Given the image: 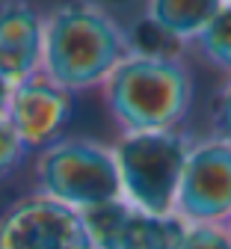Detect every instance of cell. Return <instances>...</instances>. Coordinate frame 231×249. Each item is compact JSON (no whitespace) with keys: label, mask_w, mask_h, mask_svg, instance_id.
Masks as SVG:
<instances>
[{"label":"cell","mask_w":231,"mask_h":249,"mask_svg":"<svg viewBox=\"0 0 231 249\" xmlns=\"http://www.w3.org/2000/svg\"><path fill=\"white\" fill-rule=\"evenodd\" d=\"M127 53L124 30L95 3H65L45 18L42 74L69 92L101 86Z\"/></svg>","instance_id":"6da1fadb"},{"label":"cell","mask_w":231,"mask_h":249,"mask_svg":"<svg viewBox=\"0 0 231 249\" xmlns=\"http://www.w3.org/2000/svg\"><path fill=\"white\" fill-rule=\"evenodd\" d=\"M101 86L110 116L127 134L172 131L193 101V77L178 56L127 53Z\"/></svg>","instance_id":"7a4b0ae2"},{"label":"cell","mask_w":231,"mask_h":249,"mask_svg":"<svg viewBox=\"0 0 231 249\" xmlns=\"http://www.w3.org/2000/svg\"><path fill=\"white\" fill-rule=\"evenodd\" d=\"M113 154L122 193H127L140 211L166 216L178 199L184 160L190 154L187 140L175 131L124 134Z\"/></svg>","instance_id":"3957f363"},{"label":"cell","mask_w":231,"mask_h":249,"mask_svg":"<svg viewBox=\"0 0 231 249\" xmlns=\"http://www.w3.org/2000/svg\"><path fill=\"white\" fill-rule=\"evenodd\" d=\"M36 178L45 196L74 211L122 196L116 154L92 140H56L42 148Z\"/></svg>","instance_id":"277c9868"},{"label":"cell","mask_w":231,"mask_h":249,"mask_svg":"<svg viewBox=\"0 0 231 249\" xmlns=\"http://www.w3.org/2000/svg\"><path fill=\"white\" fill-rule=\"evenodd\" d=\"M0 249H95L80 211L51 196L18 199L0 213Z\"/></svg>","instance_id":"5b68a950"},{"label":"cell","mask_w":231,"mask_h":249,"mask_svg":"<svg viewBox=\"0 0 231 249\" xmlns=\"http://www.w3.org/2000/svg\"><path fill=\"white\" fill-rule=\"evenodd\" d=\"M178 211L190 220H222L231 213V145L222 140L190 148L181 187Z\"/></svg>","instance_id":"8992f818"},{"label":"cell","mask_w":231,"mask_h":249,"mask_svg":"<svg viewBox=\"0 0 231 249\" xmlns=\"http://www.w3.org/2000/svg\"><path fill=\"white\" fill-rule=\"evenodd\" d=\"M71 92L62 89L45 74H36L18 86H12V101L6 122L24 142L27 151H42L59 140L65 124L71 122Z\"/></svg>","instance_id":"52a82bcc"},{"label":"cell","mask_w":231,"mask_h":249,"mask_svg":"<svg viewBox=\"0 0 231 249\" xmlns=\"http://www.w3.org/2000/svg\"><path fill=\"white\" fill-rule=\"evenodd\" d=\"M45 21L27 0L0 3V77L12 86L42 74Z\"/></svg>","instance_id":"ba28073f"},{"label":"cell","mask_w":231,"mask_h":249,"mask_svg":"<svg viewBox=\"0 0 231 249\" xmlns=\"http://www.w3.org/2000/svg\"><path fill=\"white\" fill-rule=\"evenodd\" d=\"M222 0H145V18L172 39H195L216 18Z\"/></svg>","instance_id":"9c48e42d"},{"label":"cell","mask_w":231,"mask_h":249,"mask_svg":"<svg viewBox=\"0 0 231 249\" xmlns=\"http://www.w3.org/2000/svg\"><path fill=\"white\" fill-rule=\"evenodd\" d=\"M184 226L175 216H157L140 208H130L119 231L116 249H178L184 240Z\"/></svg>","instance_id":"30bf717a"},{"label":"cell","mask_w":231,"mask_h":249,"mask_svg":"<svg viewBox=\"0 0 231 249\" xmlns=\"http://www.w3.org/2000/svg\"><path fill=\"white\" fill-rule=\"evenodd\" d=\"M127 211H130V205H124L122 199L92 205V208L80 211V220H83L95 249H116V240H119V231L124 226Z\"/></svg>","instance_id":"8fae6325"},{"label":"cell","mask_w":231,"mask_h":249,"mask_svg":"<svg viewBox=\"0 0 231 249\" xmlns=\"http://www.w3.org/2000/svg\"><path fill=\"white\" fill-rule=\"evenodd\" d=\"M193 42L205 62H211V66H216L222 71H231V6L225 3L216 12V18Z\"/></svg>","instance_id":"7c38bea8"},{"label":"cell","mask_w":231,"mask_h":249,"mask_svg":"<svg viewBox=\"0 0 231 249\" xmlns=\"http://www.w3.org/2000/svg\"><path fill=\"white\" fill-rule=\"evenodd\" d=\"M27 154L30 151L24 148V142L12 131V124L3 119V122H0V178H6L9 172H15Z\"/></svg>","instance_id":"4fadbf2b"},{"label":"cell","mask_w":231,"mask_h":249,"mask_svg":"<svg viewBox=\"0 0 231 249\" xmlns=\"http://www.w3.org/2000/svg\"><path fill=\"white\" fill-rule=\"evenodd\" d=\"M178 249H231V240L213 226H199L184 234Z\"/></svg>","instance_id":"5bb4252c"},{"label":"cell","mask_w":231,"mask_h":249,"mask_svg":"<svg viewBox=\"0 0 231 249\" xmlns=\"http://www.w3.org/2000/svg\"><path fill=\"white\" fill-rule=\"evenodd\" d=\"M216 134L222 142L231 145V77L219 92V101H216Z\"/></svg>","instance_id":"9a60e30c"},{"label":"cell","mask_w":231,"mask_h":249,"mask_svg":"<svg viewBox=\"0 0 231 249\" xmlns=\"http://www.w3.org/2000/svg\"><path fill=\"white\" fill-rule=\"evenodd\" d=\"M9 101H12V83L6 77H0V122L9 116Z\"/></svg>","instance_id":"2e32d148"},{"label":"cell","mask_w":231,"mask_h":249,"mask_svg":"<svg viewBox=\"0 0 231 249\" xmlns=\"http://www.w3.org/2000/svg\"><path fill=\"white\" fill-rule=\"evenodd\" d=\"M222 3H228V6H231V0H222Z\"/></svg>","instance_id":"e0dca14e"}]
</instances>
